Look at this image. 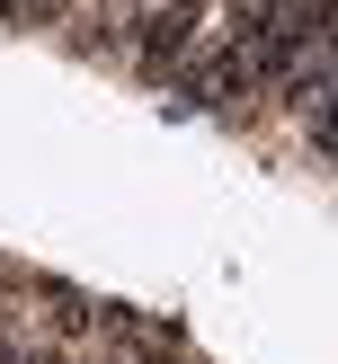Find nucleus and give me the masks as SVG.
I'll return each mask as SVG.
<instances>
[{
    "instance_id": "f257e3e1",
    "label": "nucleus",
    "mask_w": 338,
    "mask_h": 364,
    "mask_svg": "<svg viewBox=\"0 0 338 364\" xmlns=\"http://www.w3.org/2000/svg\"><path fill=\"white\" fill-rule=\"evenodd\" d=\"M213 9H223V0H152L142 18H125V36H134V45H125V71L152 80V89H169L178 71H187L196 36L213 27Z\"/></svg>"
},
{
    "instance_id": "f03ea898",
    "label": "nucleus",
    "mask_w": 338,
    "mask_h": 364,
    "mask_svg": "<svg viewBox=\"0 0 338 364\" xmlns=\"http://www.w3.org/2000/svg\"><path fill=\"white\" fill-rule=\"evenodd\" d=\"M267 89L285 98V116H312V107L338 89V36H329V27H320V36H302V45L285 53V71H276Z\"/></svg>"
},
{
    "instance_id": "7ed1b4c3",
    "label": "nucleus",
    "mask_w": 338,
    "mask_h": 364,
    "mask_svg": "<svg viewBox=\"0 0 338 364\" xmlns=\"http://www.w3.org/2000/svg\"><path fill=\"white\" fill-rule=\"evenodd\" d=\"M0 284H9V258H0Z\"/></svg>"
}]
</instances>
